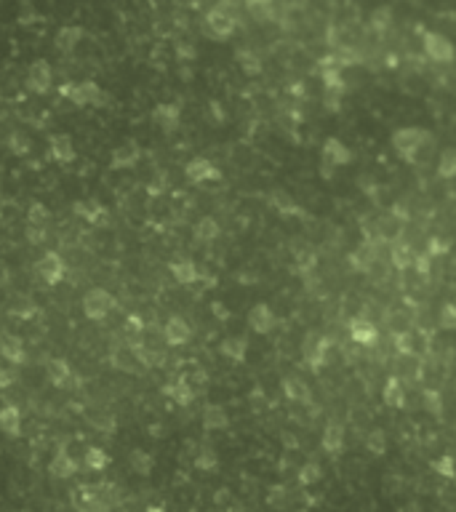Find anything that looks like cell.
<instances>
[{
  "label": "cell",
  "mask_w": 456,
  "mask_h": 512,
  "mask_svg": "<svg viewBox=\"0 0 456 512\" xmlns=\"http://www.w3.org/2000/svg\"><path fill=\"white\" fill-rule=\"evenodd\" d=\"M149 512H163V510H161V507H152V510H149Z\"/></svg>",
  "instance_id": "obj_37"
},
{
  "label": "cell",
  "mask_w": 456,
  "mask_h": 512,
  "mask_svg": "<svg viewBox=\"0 0 456 512\" xmlns=\"http://www.w3.org/2000/svg\"><path fill=\"white\" fill-rule=\"evenodd\" d=\"M86 464H88L91 470H104V464H107V454H104L101 448H91V451L86 454Z\"/></svg>",
  "instance_id": "obj_24"
},
{
  "label": "cell",
  "mask_w": 456,
  "mask_h": 512,
  "mask_svg": "<svg viewBox=\"0 0 456 512\" xmlns=\"http://www.w3.org/2000/svg\"><path fill=\"white\" fill-rule=\"evenodd\" d=\"M171 272H174V278L179 283H193L197 278V270L193 262H177V264H171Z\"/></svg>",
  "instance_id": "obj_15"
},
{
  "label": "cell",
  "mask_w": 456,
  "mask_h": 512,
  "mask_svg": "<svg viewBox=\"0 0 456 512\" xmlns=\"http://www.w3.org/2000/svg\"><path fill=\"white\" fill-rule=\"evenodd\" d=\"M67 96L75 102V104H97L101 94H99V88L94 83H83V86H72V88H67Z\"/></svg>",
  "instance_id": "obj_7"
},
{
  "label": "cell",
  "mask_w": 456,
  "mask_h": 512,
  "mask_svg": "<svg viewBox=\"0 0 456 512\" xmlns=\"http://www.w3.org/2000/svg\"><path fill=\"white\" fill-rule=\"evenodd\" d=\"M318 478H320V470H318V464H307V467L299 472V480H302V483H315Z\"/></svg>",
  "instance_id": "obj_29"
},
{
  "label": "cell",
  "mask_w": 456,
  "mask_h": 512,
  "mask_svg": "<svg viewBox=\"0 0 456 512\" xmlns=\"http://www.w3.org/2000/svg\"><path fill=\"white\" fill-rule=\"evenodd\" d=\"M155 120L163 128H174L177 120H179V112L174 110V107H168V104H163V107H158V112H155Z\"/></svg>",
  "instance_id": "obj_19"
},
{
  "label": "cell",
  "mask_w": 456,
  "mask_h": 512,
  "mask_svg": "<svg viewBox=\"0 0 456 512\" xmlns=\"http://www.w3.org/2000/svg\"><path fill=\"white\" fill-rule=\"evenodd\" d=\"M131 462L139 467V472H149V456H145V454H139V451H136V454L131 456Z\"/></svg>",
  "instance_id": "obj_33"
},
{
  "label": "cell",
  "mask_w": 456,
  "mask_h": 512,
  "mask_svg": "<svg viewBox=\"0 0 456 512\" xmlns=\"http://www.w3.org/2000/svg\"><path fill=\"white\" fill-rule=\"evenodd\" d=\"M323 152H326V158H334L336 163H347V160H350V152H347L336 139H328L326 147H323Z\"/></svg>",
  "instance_id": "obj_20"
},
{
  "label": "cell",
  "mask_w": 456,
  "mask_h": 512,
  "mask_svg": "<svg viewBox=\"0 0 456 512\" xmlns=\"http://www.w3.org/2000/svg\"><path fill=\"white\" fill-rule=\"evenodd\" d=\"M14 371L11 368H6V366H0V390H8L11 384H14Z\"/></svg>",
  "instance_id": "obj_32"
},
{
  "label": "cell",
  "mask_w": 456,
  "mask_h": 512,
  "mask_svg": "<svg viewBox=\"0 0 456 512\" xmlns=\"http://www.w3.org/2000/svg\"><path fill=\"white\" fill-rule=\"evenodd\" d=\"M427 51L435 54L438 59H448V56H451V46H448L443 38H438V35H430V38H427Z\"/></svg>",
  "instance_id": "obj_16"
},
{
  "label": "cell",
  "mask_w": 456,
  "mask_h": 512,
  "mask_svg": "<svg viewBox=\"0 0 456 512\" xmlns=\"http://www.w3.org/2000/svg\"><path fill=\"white\" fill-rule=\"evenodd\" d=\"M0 355H3V360L22 366V363H24V358H27V352H24V342L14 334H6L3 336V342H0Z\"/></svg>",
  "instance_id": "obj_3"
},
{
  "label": "cell",
  "mask_w": 456,
  "mask_h": 512,
  "mask_svg": "<svg viewBox=\"0 0 456 512\" xmlns=\"http://www.w3.org/2000/svg\"><path fill=\"white\" fill-rule=\"evenodd\" d=\"M443 326L446 328H456V304H448L443 310Z\"/></svg>",
  "instance_id": "obj_31"
},
{
  "label": "cell",
  "mask_w": 456,
  "mask_h": 512,
  "mask_svg": "<svg viewBox=\"0 0 456 512\" xmlns=\"http://www.w3.org/2000/svg\"><path fill=\"white\" fill-rule=\"evenodd\" d=\"M27 240H30L33 246L43 243V240H46V227H35V224H30V227H27Z\"/></svg>",
  "instance_id": "obj_30"
},
{
  "label": "cell",
  "mask_w": 456,
  "mask_h": 512,
  "mask_svg": "<svg viewBox=\"0 0 456 512\" xmlns=\"http://www.w3.org/2000/svg\"><path fill=\"white\" fill-rule=\"evenodd\" d=\"M206 427L209 430H219V427H227V416L222 414L216 406H211L209 411H206Z\"/></svg>",
  "instance_id": "obj_22"
},
{
  "label": "cell",
  "mask_w": 456,
  "mask_h": 512,
  "mask_svg": "<svg viewBox=\"0 0 456 512\" xmlns=\"http://www.w3.org/2000/svg\"><path fill=\"white\" fill-rule=\"evenodd\" d=\"M139 158V150L136 147H120V150H115L113 155V168H129L133 166Z\"/></svg>",
  "instance_id": "obj_14"
},
{
  "label": "cell",
  "mask_w": 456,
  "mask_h": 512,
  "mask_svg": "<svg viewBox=\"0 0 456 512\" xmlns=\"http://www.w3.org/2000/svg\"><path fill=\"white\" fill-rule=\"evenodd\" d=\"M384 400L395 406V408H400L403 406V390H400V382L398 379H390L387 387H384Z\"/></svg>",
  "instance_id": "obj_18"
},
{
  "label": "cell",
  "mask_w": 456,
  "mask_h": 512,
  "mask_svg": "<svg viewBox=\"0 0 456 512\" xmlns=\"http://www.w3.org/2000/svg\"><path fill=\"white\" fill-rule=\"evenodd\" d=\"M72 211H75L81 219H86L88 224H104L107 222V208L99 206L97 200H78V203L72 206Z\"/></svg>",
  "instance_id": "obj_4"
},
{
  "label": "cell",
  "mask_w": 456,
  "mask_h": 512,
  "mask_svg": "<svg viewBox=\"0 0 456 512\" xmlns=\"http://www.w3.org/2000/svg\"><path fill=\"white\" fill-rule=\"evenodd\" d=\"M49 80H51L49 67L43 62H38L33 67V72H30V88H33V91H46V88H49Z\"/></svg>",
  "instance_id": "obj_13"
},
{
  "label": "cell",
  "mask_w": 456,
  "mask_h": 512,
  "mask_svg": "<svg viewBox=\"0 0 456 512\" xmlns=\"http://www.w3.org/2000/svg\"><path fill=\"white\" fill-rule=\"evenodd\" d=\"M165 392H168L171 398H177V403H181V406H187V403L193 400V390H190L184 382H177V387H168Z\"/></svg>",
  "instance_id": "obj_23"
},
{
  "label": "cell",
  "mask_w": 456,
  "mask_h": 512,
  "mask_svg": "<svg viewBox=\"0 0 456 512\" xmlns=\"http://www.w3.org/2000/svg\"><path fill=\"white\" fill-rule=\"evenodd\" d=\"M187 339H190V326L179 318L168 320V326H165V342L168 344H184Z\"/></svg>",
  "instance_id": "obj_11"
},
{
  "label": "cell",
  "mask_w": 456,
  "mask_h": 512,
  "mask_svg": "<svg viewBox=\"0 0 456 512\" xmlns=\"http://www.w3.org/2000/svg\"><path fill=\"white\" fill-rule=\"evenodd\" d=\"M187 176H190L193 182H209V179H219V171L213 168L209 160L197 158L187 166Z\"/></svg>",
  "instance_id": "obj_10"
},
{
  "label": "cell",
  "mask_w": 456,
  "mask_h": 512,
  "mask_svg": "<svg viewBox=\"0 0 456 512\" xmlns=\"http://www.w3.org/2000/svg\"><path fill=\"white\" fill-rule=\"evenodd\" d=\"M72 470H75V464H72V459H67L65 454L54 462V472H56V475H70Z\"/></svg>",
  "instance_id": "obj_27"
},
{
  "label": "cell",
  "mask_w": 456,
  "mask_h": 512,
  "mask_svg": "<svg viewBox=\"0 0 456 512\" xmlns=\"http://www.w3.org/2000/svg\"><path fill=\"white\" fill-rule=\"evenodd\" d=\"M323 446H326L331 454H336V451L342 448V427H339V424H331L326 430V435H323Z\"/></svg>",
  "instance_id": "obj_17"
},
{
  "label": "cell",
  "mask_w": 456,
  "mask_h": 512,
  "mask_svg": "<svg viewBox=\"0 0 456 512\" xmlns=\"http://www.w3.org/2000/svg\"><path fill=\"white\" fill-rule=\"evenodd\" d=\"M275 326V318H272V312H270V307H264V304H259V307H254V312H251V328L254 331H270Z\"/></svg>",
  "instance_id": "obj_12"
},
{
  "label": "cell",
  "mask_w": 456,
  "mask_h": 512,
  "mask_svg": "<svg viewBox=\"0 0 456 512\" xmlns=\"http://www.w3.org/2000/svg\"><path fill=\"white\" fill-rule=\"evenodd\" d=\"M11 152H14V155H27V152H30V142H27V139H24V136H11Z\"/></svg>",
  "instance_id": "obj_28"
},
{
  "label": "cell",
  "mask_w": 456,
  "mask_h": 512,
  "mask_svg": "<svg viewBox=\"0 0 456 512\" xmlns=\"http://www.w3.org/2000/svg\"><path fill=\"white\" fill-rule=\"evenodd\" d=\"M368 446H371V451H374V454H382V451H384V443H382V435H374V438L368 440Z\"/></svg>",
  "instance_id": "obj_35"
},
{
  "label": "cell",
  "mask_w": 456,
  "mask_h": 512,
  "mask_svg": "<svg viewBox=\"0 0 456 512\" xmlns=\"http://www.w3.org/2000/svg\"><path fill=\"white\" fill-rule=\"evenodd\" d=\"M65 259L59 254H54V251H49V254L43 256L40 262H38V275L43 278V283L46 286H56V283H62L65 280Z\"/></svg>",
  "instance_id": "obj_2"
},
{
  "label": "cell",
  "mask_w": 456,
  "mask_h": 512,
  "mask_svg": "<svg viewBox=\"0 0 456 512\" xmlns=\"http://www.w3.org/2000/svg\"><path fill=\"white\" fill-rule=\"evenodd\" d=\"M49 155L56 163H72L75 160V144H72L70 136H51Z\"/></svg>",
  "instance_id": "obj_5"
},
{
  "label": "cell",
  "mask_w": 456,
  "mask_h": 512,
  "mask_svg": "<svg viewBox=\"0 0 456 512\" xmlns=\"http://www.w3.org/2000/svg\"><path fill=\"white\" fill-rule=\"evenodd\" d=\"M435 470H438L440 475H446V478H454V472H456V464L451 456H443V459H438L435 462Z\"/></svg>",
  "instance_id": "obj_26"
},
{
  "label": "cell",
  "mask_w": 456,
  "mask_h": 512,
  "mask_svg": "<svg viewBox=\"0 0 456 512\" xmlns=\"http://www.w3.org/2000/svg\"><path fill=\"white\" fill-rule=\"evenodd\" d=\"M27 219H30V224H35V227H46V222H49V208L43 206V203H33Z\"/></svg>",
  "instance_id": "obj_21"
},
{
  "label": "cell",
  "mask_w": 456,
  "mask_h": 512,
  "mask_svg": "<svg viewBox=\"0 0 456 512\" xmlns=\"http://www.w3.org/2000/svg\"><path fill=\"white\" fill-rule=\"evenodd\" d=\"M440 174L443 176H456V152H446L440 160Z\"/></svg>",
  "instance_id": "obj_25"
},
{
  "label": "cell",
  "mask_w": 456,
  "mask_h": 512,
  "mask_svg": "<svg viewBox=\"0 0 456 512\" xmlns=\"http://www.w3.org/2000/svg\"><path fill=\"white\" fill-rule=\"evenodd\" d=\"M0 430L6 435H19V430H22V411L17 406L0 408Z\"/></svg>",
  "instance_id": "obj_9"
},
{
  "label": "cell",
  "mask_w": 456,
  "mask_h": 512,
  "mask_svg": "<svg viewBox=\"0 0 456 512\" xmlns=\"http://www.w3.org/2000/svg\"><path fill=\"white\" fill-rule=\"evenodd\" d=\"M78 35H81L78 30L62 32V46H65V48H72V46H75V40H78Z\"/></svg>",
  "instance_id": "obj_34"
},
{
  "label": "cell",
  "mask_w": 456,
  "mask_h": 512,
  "mask_svg": "<svg viewBox=\"0 0 456 512\" xmlns=\"http://www.w3.org/2000/svg\"><path fill=\"white\" fill-rule=\"evenodd\" d=\"M350 336L358 342V344H374L376 342V328L363 318H355L350 323Z\"/></svg>",
  "instance_id": "obj_8"
},
{
  "label": "cell",
  "mask_w": 456,
  "mask_h": 512,
  "mask_svg": "<svg viewBox=\"0 0 456 512\" xmlns=\"http://www.w3.org/2000/svg\"><path fill=\"white\" fill-rule=\"evenodd\" d=\"M0 286H8V270L0 267Z\"/></svg>",
  "instance_id": "obj_36"
},
{
  "label": "cell",
  "mask_w": 456,
  "mask_h": 512,
  "mask_svg": "<svg viewBox=\"0 0 456 512\" xmlns=\"http://www.w3.org/2000/svg\"><path fill=\"white\" fill-rule=\"evenodd\" d=\"M113 304H115V299L110 291H104V288H91V291L83 296V312H86V318L101 320L110 315Z\"/></svg>",
  "instance_id": "obj_1"
},
{
  "label": "cell",
  "mask_w": 456,
  "mask_h": 512,
  "mask_svg": "<svg viewBox=\"0 0 456 512\" xmlns=\"http://www.w3.org/2000/svg\"><path fill=\"white\" fill-rule=\"evenodd\" d=\"M0 192H3V182H0Z\"/></svg>",
  "instance_id": "obj_38"
},
{
  "label": "cell",
  "mask_w": 456,
  "mask_h": 512,
  "mask_svg": "<svg viewBox=\"0 0 456 512\" xmlns=\"http://www.w3.org/2000/svg\"><path fill=\"white\" fill-rule=\"evenodd\" d=\"M46 376H49V382L54 387H72V368L67 360H51L49 366H46Z\"/></svg>",
  "instance_id": "obj_6"
}]
</instances>
